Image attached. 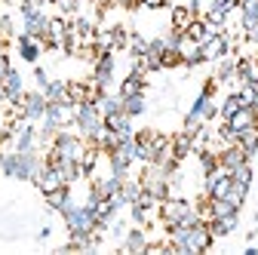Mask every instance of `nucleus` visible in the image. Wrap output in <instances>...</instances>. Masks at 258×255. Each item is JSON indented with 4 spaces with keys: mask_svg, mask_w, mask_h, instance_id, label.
I'll use <instances>...</instances> for the list:
<instances>
[{
    "mask_svg": "<svg viewBox=\"0 0 258 255\" xmlns=\"http://www.w3.org/2000/svg\"><path fill=\"white\" fill-rule=\"evenodd\" d=\"M212 231L206 221H194V225H172L169 228V246L178 255H200L212 249Z\"/></svg>",
    "mask_w": 258,
    "mask_h": 255,
    "instance_id": "1",
    "label": "nucleus"
},
{
    "mask_svg": "<svg viewBox=\"0 0 258 255\" xmlns=\"http://www.w3.org/2000/svg\"><path fill=\"white\" fill-rule=\"evenodd\" d=\"M43 169V160L37 157V148L34 151H13L4 157V175L16 178V181H34Z\"/></svg>",
    "mask_w": 258,
    "mask_h": 255,
    "instance_id": "2",
    "label": "nucleus"
},
{
    "mask_svg": "<svg viewBox=\"0 0 258 255\" xmlns=\"http://www.w3.org/2000/svg\"><path fill=\"white\" fill-rule=\"evenodd\" d=\"M215 114H218V108H215V102H212V95H209V92H200L197 99H194L187 117H184V133L200 136V133H203V123H209Z\"/></svg>",
    "mask_w": 258,
    "mask_h": 255,
    "instance_id": "3",
    "label": "nucleus"
},
{
    "mask_svg": "<svg viewBox=\"0 0 258 255\" xmlns=\"http://www.w3.org/2000/svg\"><path fill=\"white\" fill-rule=\"evenodd\" d=\"M74 126L89 139V142H95L99 139V133L105 130V120H102V111H99V105L95 102H80V105H74Z\"/></svg>",
    "mask_w": 258,
    "mask_h": 255,
    "instance_id": "4",
    "label": "nucleus"
},
{
    "mask_svg": "<svg viewBox=\"0 0 258 255\" xmlns=\"http://www.w3.org/2000/svg\"><path fill=\"white\" fill-rule=\"evenodd\" d=\"M160 218L166 221V228H172V225H194V221H203V218H200V212H197V206H190L187 200H172V197H166L163 203H160Z\"/></svg>",
    "mask_w": 258,
    "mask_h": 255,
    "instance_id": "5",
    "label": "nucleus"
},
{
    "mask_svg": "<svg viewBox=\"0 0 258 255\" xmlns=\"http://www.w3.org/2000/svg\"><path fill=\"white\" fill-rule=\"evenodd\" d=\"M22 22H25V34L37 37L40 43L46 40V28H49V19L43 16V10L34 4V0H22Z\"/></svg>",
    "mask_w": 258,
    "mask_h": 255,
    "instance_id": "6",
    "label": "nucleus"
},
{
    "mask_svg": "<svg viewBox=\"0 0 258 255\" xmlns=\"http://www.w3.org/2000/svg\"><path fill=\"white\" fill-rule=\"evenodd\" d=\"M169 172L163 169V166H157V163H148V172L139 178L142 181V187L148 190L151 197H157V200H166L169 197Z\"/></svg>",
    "mask_w": 258,
    "mask_h": 255,
    "instance_id": "7",
    "label": "nucleus"
},
{
    "mask_svg": "<svg viewBox=\"0 0 258 255\" xmlns=\"http://www.w3.org/2000/svg\"><path fill=\"white\" fill-rule=\"evenodd\" d=\"M49 151H55L58 157H64V160H77V163H80V157H83L86 145H83V139H77V136H71V133L58 130L55 139H52V148H49Z\"/></svg>",
    "mask_w": 258,
    "mask_h": 255,
    "instance_id": "8",
    "label": "nucleus"
},
{
    "mask_svg": "<svg viewBox=\"0 0 258 255\" xmlns=\"http://www.w3.org/2000/svg\"><path fill=\"white\" fill-rule=\"evenodd\" d=\"M111 80H114V52L111 49H105V52H99V58H95V68H92V83H95V89H108L111 86Z\"/></svg>",
    "mask_w": 258,
    "mask_h": 255,
    "instance_id": "9",
    "label": "nucleus"
},
{
    "mask_svg": "<svg viewBox=\"0 0 258 255\" xmlns=\"http://www.w3.org/2000/svg\"><path fill=\"white\" fill-rule=\"evenodd\" d=\"M46 95L43 92H25V99H22V120H31V123H37V120H43V114H46Z\"/></svg>",
    "mask_w": 258,
    "mask_h": 255,
    "instance_id": "10",
    "label": "nucleus"
},
{
    "mask_svg": "<svg viewBox=\"0 0 258 255\" xmlns=\"http://www.w3.org/2000/svg\"><path fill=\"white\" fill-rule=\"evenodd\" d=\"M228 190H231V172H224L221 166L206 172V197H228Z\"/></svg>",
    "mask_w": 258,
    "mask_h": 255,
    "instance_id": "11",
    "label": "nucleus"
},
{
    "mask_svg": "<svg viewBox=\"0 0 258 255\" xmlns=\"http://www.w3.org/2000/svg\"><path fill=\"white\" fill-rule=\"evenodd\" d=\"M34 184L43 190V194H52V190H58V187H64L68 181H64V175L52 166V163H43V169H40V175L34 178Z\"/></svg>",
    "mask_w": 258,
    "mask_h": 255,
    "instance_id": "12",
    "label": "nucleus"
},
{
    "mask_svg": "<svg viewBox=\"0 0 258 255\" xmlns=\"http://www.w3.org/2000/svg\"><path fill=\"white\" fill-rule=\"evenodd\" d=\"M200 49H203V55H206V61H218V58H224L231 52V40H228V34H212L206 43H200Z\"/></svg>",
    "mask_w": 258,
    "mask_h": 255,
    "instance_id": "13",
    "label": "nucleus"
},
{
    "mask_svg": "<svg viewBox=\"0 0 258 255\" xmlns=\"http://www.w3.org/2000/svg\"><path fill=\"white\" fill-rule=\"evenodd\" d=\"M102 120H105V130L117 133L120 139H129V136H136V130H133V117H129L126 111H117V114H105Z\"/></svg>",
    "mask_w": 258,
    "mask_h": 255,
    "instance_id": "14",
    "label": "nucleus"
},
{
    "mask_svg": "<svg viewBox=\"0 0 258 255\" xmlns=\"http://www.w3.org/2000/svg\"><path fill=\"white\" fill-rule=\"evenodd\" d=\"M13 145H16V151H34L37 148V130H34V123H31V120L16 123Z\"/></svg>",
    "mask_w": 258,
    "mask_h": 255,
    "instance_id": "15",
    "label": "nucleus"
},
{
    "mask_svg": "<svg viewBox=\"0 0 258 255\" xmlns=\"http://www.w3.org/2000/svg\"><path fill=\"white\" fill-rule=\"evenodd\" d=\"M212 34H218V28H215V25H209L206 19H194V22L184 28V37H187L190 43H197V46H200V43H206Z\"/></svg>",
    "mask_w": 258,
    "mask_h": 255,
    "instance_id": "16",
    "label": "nucleus"
},
{
    "mask_svg": "<svg viewBox=\"0 0 258 255\" xmlns=\"http://www.w3.org/2000/svg\"><path fill=\"white\" fill-rule=\"evenodd\" d=\"M240 163H249V157H246V151L234 142V145H228L221 154H218V166L224 169V172H231V169H237Z\"/></svg>",
    "mask_w": 258,
    "mask_h": 255,
    "instance_id": "17",
    "label": "nucleus"
},
{
    "mask_svg": "<svg viewBox=\"0 0 258 255\" xmlns=\"http://www.w3.org/2000/svg\"><path fill=\"white\" fill-rule=\"evenodd\" d=\"M68 31H71V25L64 22V19H49V28H46V40H43V46L58 49V46L64 43V37H68Z\"/></svg>",
    "mask_w": 258,
    "mask_h": 255,
    "instance_id": "18",
    "label": "nucleus"
},
{
    "mask_svg": "<svg viewBox=\"0 0 258 255\" xmlns=\"http://www.w3.org/2000/svg\"><path fill=\"white\" fill-rule=\"evenodd\" d=\"M234 7H237L234 0H212V4H209V13H206V22L215 25V28H221L224 19H228V13H231Z\"/></svg>",
    "mask_w": 258,
    "mask_h": 255,
    "instance_id": "19",
    "label": "nucleus"
},
{
    "mask_svg": "<svg viewBox=\"0 0 258 255\" xmlns=\"http://www.w3.org/2000/svg\"><path fill=\"white\" fill-rule=\"evenodd\" d=\"M4 86H7V102L16 108V105H22V99H25V89H22V74L19 71H10L7 77H4Z\"/></svg>",
    "mask_w": 258,
    "mask_h": 255,
    "instance_id": "20",
    "label": "nucleus"
},
{
    "mask_svg": "<svg viewBox=\"0 0 258 255\" xmlns=\"http://www.w3.org/2000/svg\"><path fill=\"white\" fill-rule=\"evenodd\" d=\"M16 43H19V52H22L25 61H31V65H34V61L40 58V46H43V43H40L37 37H31V34H25V31H22Z\"/></svg>",
    "mask_w": 258,
    "mask_h": 255,
    "instance_id": "21",
    "label": "nucleus"
},
{
    "mask_svg": "<svg viewBox=\"0 0 258 255\" xmlns=\"http://www.w3.org/2000/svg\"><path fill=\"white\" fill-rule=\"evenodd\" d=\"M46 203L55 209V212H68V209H74L77 203L71 200V190H68V184H64V187H58V190H52V194H46Z\"/></svg>",
    "mask_w": 258,
    "mask_h": 255,
    "instance_id": "22",
    "label": "nucleus"
},
{
    "mask_svg": "<svg viewBox=\"0 0 258 255\" xmlns=\"http://www.w3.org/2000/svg\"><path fill=\"white\" fill-rule=\"evenodd\" d=\"M237 218H240V212H237V215H221V218H209L206 225H209L212 237H228L231 231H237Z\"/></svg>",
    "mask_w": 258,
    "mask_h": 255,
    "instance_id": "23",
    "label": "nucleus"
},
{
    "mask_svg": "<svg viewBox=\"0 0 258 255\" xmlns=\"http://www.w3.org/2000/svg\"><path fill=\"white\" fill-rule=\"evenodd\" d=\"M231 181H234L237 190L249 194V184H252V166H249V163H240L237 169H231Z\"/></svg>",
    "mask_w": 258,
    "mask_h": 255,
    "instance_id": "24",
    "label": "nucleus"
},
{
    "mask_svg": "<svg viewBox=\"0 0 258 255\" xmlns=\"http://www.w3.org/2000/svg\"><path fill=\"white\" fill-rule=\"evenodd\" d=\"M194 139H197V136H190V133H181V136L172 139V160L175 163L181 160V157H187V151L194 148Z\"/></svg>",
    "mask_w": 258,
    "mask_h": 255,
    "instance_id": "25",
    "label": "nucleus"
},
{
    "mask_svg": "<svg viewBox=\"0 0 258 255\" xmlns=\"http://www.w3.org/2000/svg\"><path fill=\"white\" fill-rule=\"evenodd\" d=\"M215 80L218 83H228V80H237V58H218V71H215Z\"/></svg>",
    "mask_w": 258,
    "mask_h": 255,
    "instance_id": "26",
    "label": "nucleus"
},
{
    "mask_svg": "<svg viewBox=\"0 0 258 255\" xmlns=\"http://www.w3.org/2000/svg\"><path fill=\"white\" fill-rule=\"evenodd\" d=\"M123 99V111L129 114V117H139V114H145V92H136V95H120Z\"/></svg>",
    "mask_w": 258,
    "mask_h": 255,
    "instance_id": "27",
    "label": "nucleus"
},
{
    "mask_svg": "<svg viewBox=\"0 0 258 255\" xmlns=\"http://www.w3.org/2000/svg\"><path fill=\"white\" fill-rule=\"evenodd\" d=\"M136 92H145V74L142 71H133L120 83V95H136Z\"/></svg>",
    "mask_w": 258,
    "mask_h": 255,
    "instance_id": "28",
    "label": "nucleus"
},
{
    "mask_svg": "<svg viewBox=\"0 0 258 255\" xmlns=\"http://www.w3.org/2000/svg\"><path fill=\"white\" fill-rule=\"evenodd\" d=\"M40 92L46 95V102H64V99H68V83H61V80H49Z\"/></svg>",
    "mask_w": 258,
    "mask_h": 255,
    "instance_id": "29",
    "label": "nucleus"
},
{
    "mask_svg": "<svg viewBox=\"0 0 258 255\" xmlns=\"http://www.w3.org/2000/svg\"><path fill=\"white\" fill-rule=\"evenodd\" d=\"M255 22H258V0H243L240 4V25H243V31L252 28Z\"/></svg>",
    "mask_w": 258,
    "mask_h": 255,
    "instance_id": "30",
    "label": "nucleus"
},
{
    "mask_svg": "<svg viewBox=\"0 0 258 255\" xmlns=\"http://www.w3.org/2000/svg\"><path fill=\"white\" fill-rule=\"evenodd\" d=\"M237 145L246 151V157H255V151H258V126H252V130L240 133V136H237Z\"/></svg>",
    "mask_w": 258,
    "mask_h": 255,
    "instance_id": "31",
    "label": "nucleus"
},
{
    "mask_svg": "<svg viewBox=\"0 0 258 255\" xmlns=\"http://www.w3.org/2000/svg\"><path fill=\"white\" fill-rule=\"evenodd\" d=\"M95 105H99V111H102V117L105 114H117V111H123V99L120 95H99V99H95Z\"/></svg>",
    "mask_w": 258,
    "mask_h": 255,
    "instance_id": "32",
    "label": "nucleus"
},
{
    "mask_svg": "<svg viewBox=\"0 0 258 255\" xmlns=\"http://www.w3.org/2000/svg\"><path fill=\"white\" fill-rule=\"evenodd\" d=\"M194 19H197V16H194L190 7H175V10H172V28H175V31H184Z\"/></svg>",
    "mask_w": 258,
    "mask_h": 255,
    "instance_id": "33",
    "label": "nucleus"
},
{
    "mask_svg": "<svg viewBox=\"0 0 258 255\" xmlns=\"http://www.w3.org/2000/svg\"><path fill=\"white\" fill-rule=\"evenodd\" d=\"M145 246H148V240H145L142 225H139V228H133V231L126 234V249H129V252H145Z\"/></svg>",
    "mask_w": 258,
    "mask_h": 255,
    "instance_id": "34",
    "label": "nucleus"
},
{
    "mask_svg": "<svg viewBox=\"0 0 258 255\" xmlns=\"http://www.w3.org/2000/svg\"><path fill=\"white\" fill-rule=\"evenodd\" d=\"M142 190H145V187H142V181H129V178H126V181L120 184V194H123V200H126L129 206H133V203L142 197Z\"/></svg>",
    "mask_w": 258,
    "mask_h": 255,
    "instance_id": "35",
    "label": "nucleus"
},
{
    "mask_svg": "<svg viewBox=\"0 0 258 255\" xmlns=\"http://www.w3.org/2000/svg\"><path fill=\"white\" fill-rule=\"evenodd\" d=\"M240 108H243V99H240V92H231L228 99H224V105L218 108V114H221L224 120H228V117H234V114H237Z\"/></svg>",
    "mask_w": 258,
    "mask_h": 255,
    "instance_id": "36",
    "label": "nucleus"
},
{
    "mask_svg": "<svg viewBox=\"0 0 258 255\" xmlns=\"http://www.w3.org/2000/svg\"><path fill=\"white\" fill-rule=\"evenodd\" d=\"M148 43H151V40H145V37H139V34L129 37V49H133V55H136V58H142V55L148 52Z\"/></svg>",
    "mask_w": 258,
    "mask_h": 255,
    "instance_id": "37",
    "label": "nucleus"
},
{
    "mask_svg": "<svg viewBox=\"0 0 258 255\" xmlns=\"http://www.w3.org/2000/svg\"><path fill=\"white\" fill-rule=\"evenodd\" d=\"M181 65V49H166L163 52V68H175Z\"/></svg>",
    "mask_w": 258,
    "mask_h": 255,
    "instance_id": "38",
    "label": "nucleus"
},
{
    "mask_svg": "<svg viewBox=\"0 0 258 255\" xmlns=\"http://www.w3.org/2000/svg\"><path fill=\"white\" fill-rule=\"evenodd\" d=\"M200 163H203L206 172H212V169H218V157L212 151H200Z\"/></svg>",
    "mask_w": 258,
    "mask_h": 255,
    "instance_id": "39",
    "label": "nucleus"
},
{
    "mask_svg": "<svg viewBox=\"0 0 258 255\" xmlns=\"http://www.w3.org/2000/svg\"><path fill=\"white\" fill-rule=\"evenodd\" d=\"M111 40H114V46H126V43H129V34H126L123 28H114V31H111Z\"/></svg>",
    "mask_w": 258,
    "mask_h": 255,
    "instance_id": "40",
    "label": "nucleus"
},
{
    "mask_svg": "<svg viewBox=\"0 0 258 255\" xmlns=\"http://www.w3.org/2000/svg\"><path fill=\"white\" fill-rule=\"evenodd\" d=\"M52 4H55L64 16H68V13H77V0H52Z\"/></svg>",
    "mask_w": 258,
    "mask_h": 255,
    "instance_id": "41",
    "label": "nucleus"
},
{
    "mask_svg": "<svg viewBox=\"0 0 258 255\" xmlns=\"http://www.w3.org/2000/svg\"><path fill=\"white\" fill-rule=\"evenodd\" d=\"M10 71H13V65H10V55H7V52H0V80H4Z\"/></svg>",
    "mask_w": 258,
    "mask_h": 255,
    "instance_id": "42",
    "label": "nucleus"
},
{
    "mask_svg": "<svg viewBox=\"0 0 258 255\" xmlns=\"http://www.w3.org/2000/svg\"><path fill=\"white\" fill-rule=\"evenodd\" d=\"M13 34V22L7 16H0V37H10Z\"/></svg>",
    "mask_w": 258,
    "mask_h": 255,
    "instance_id": "43",
    "label": "nucleus"
},
{
    "mask_svg": "<svg viewBox=\"0 0 258 255\" xmlns=\"http://www.w3.org/2000/svg\"><path fill=\"white\" fill-rule=\"evenodd\" d=\"M34 80H37V86H40V89L49 83V77H46V71H43V68H34Z\"/></svg>",
    "mask_w": 258,
    "mask_h": 255,
    "instance_id": "44",
    "label": "nucleus"
},
{
    "mask_svg": "<svg viewBox=\"0 0 258 255\" xmlns=\"http://www.w3.org/2000/svg\"><path fill=\"white\" fill-rule=\"evenodd\" d=\"M139 4L148 10H160V7H166V0H139Z\"/></svg>",
    "mask_w": 258,
    "mask_h": 255,
    "instance_id": "45",
    "label": "nucleus"
},
{
    "mask_svg": "<svg viewBox=\"0 0 258 255\" xmlns=\"http://www.w3.org/2000/svg\"><path fill=\"white\" fill-rule=\"evenodd\" d=\"M0 102H7V86H4V80H0Z\"/></svg>",
    "mask_w": 258,
    "mask_h": 255,
    "instance_id": "46",
    "label": "nucleus"
},
{
    "mask_svg": "<svg viewBox=\"0 0 258 255\" xmlns=\"http://www.w3.org/2000/svg\"><path fill=\"white\" fill-rule=\"evenodd\" d=\"M4 157H7V154H4V151H0V169H4Z\"/></svg>",
    "mask_w": 258,
    "mask_h": 255,
    "instance_id": "47",
    "label": "nucleus"
},
{
    "mask_svg": "<svg viewBox=\"0 0 258 255\" xmlns=\"http://www.w3.org/2000/svg\"><path fill=\"white\" fill-rule=\"evenodd\" d=\"M234 4H237V7H240V4H243V0H234Z\"/></svg>",
    "mask_w": 258,
    "mask_h": 255,
    "instance_id": "48",
    "label": "nucleus"
},
{
    "mask_svg": "<svg viewBox=\"0 0 258 255\" xmlns=\"http://www.w3.org/2000/svg\"><path fill=\"white\" fill-rule=\"evenodd\" d=\"M99 4H108V0H99Z\"/></svg>",
    "mask_w": 258,
    "mask_h": 255,
    "instance_id": "49",
    "label": "nucleus"
}]
</instances>
